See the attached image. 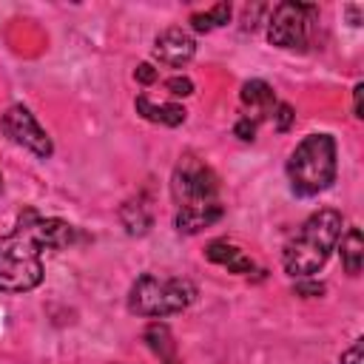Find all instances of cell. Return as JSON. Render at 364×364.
Masks as SVG:
<instances>
[{"instance_id": "6da1fadb", "label": "cell", "mask_w": 364, "mask_h": 364, "mask_svg": "<svg viewBox=\"0 0 364 364\" xmlns=\"http://www.w3.org/2000/svg\"><path fill=\"white\" fill-rule=\"evenodd\" d=\"M77 228L60 216H43L26 208L11 233H0V293H28L46 279L43 250H65Z\"/></svg>"}, {"instance_id": "7a4b0ae2", "label": "cell", "mask_w": 364, "mask_h": 364, "mask_svg": "<svg viewBox=\"0 0 364 364\" xmlns=\"http://www.w3.org/2000/svg\"><path fill=\"white\" fill-rule=\"evenodd\" d=\"M341 230H344V219L338 210L321 208L310 213L282 250L284 273L293 279H310L313 273H318L327 264L333 247L338 245Z\"/></svg>"}, {"instance_id": "3957f363", "label": "cell", "mask_w": 364, "mask_h": 364, "mask_svg": "<svg viewBox=\"0 0 364 364\" xmlns=\"http://www.w3.org/2000/svg\"><path fill=\"white\" fill-rule=\"evenodd\" d=\"M287 182L290 191L301 199L324 193L338 173V145L333 134H307L287 156Z\"/></svg>"}, {"instance_id": "277c9868", "label": "cell", "mask_w": 364, "mask_h": 364, "mask_svg": "<svg viewBox=\"0 0 364 364\" xmlns=\"http://www.w3.org/2000/svg\"><path fill=\"white\" fill-rule=\"evenodd\" d=\"M196 301V284L182 276L142 273L128 290V313L142 318H165L188 310Z\"/></svg>"}, {"instance_id": "5b68a950", "label": "cell", "mask_w": 364, "mask_h": 364, "mask_svg": "<svg viewBox=\"0 0 364 364\" xmlns=\"http://www.w3.org/2000/svg\"><path fill=\"white\" fill-rule=\"evenodd\" d=\"M316 23H318V6L284 0L273 6L267 17V43L284 51H304L313 43Z\"/></svg>"}, {"instance_id": "8992f818", "label": "cell", "mask_w": 364, "mask_h": 364, "mask_svg": "<svg viewBox=\"0 0 364 364\" xmlns=\"http://www.w3.org/2000/svg\"><path fill=\"white\" fill-rule=\"evenodd\" d=\"M171 196L179 208L213 205V202H219V176L213 173V168L205 159H199L193 154H182L171 173Z\"/></svg>"}, {"instance_id": "52a82bcc", "label": "cell", "mask_w": 364, "mask_h": 364, "mask_svg": "<svg viewBox=\"0 0 364 364\" xmlns=\"http://www.w3.org/2000/svg\"><path fill=\"white\" fill-rule=\"evenodd\" d=\"M0 131L20 148L31 151L40 159H48L54 154V142L48 136V131L37 122V117L26 108V105H9L6 114L0 117Z\"/></svg>"}, {"instance_id": "ba28073f", "label": "cell", "mask_w": 364, "mask_h": 364, "mask_svg": "<svg viewBox=\"0 0 364 364\" xmlns=\"http://www.w3.org/2000/svg\"><path fill=\"white\" fill-rule=\"evenodd\" d=\"M151 54H154V60H156L159 65L185 68V65L193 60V54H196V40H193L185 28L171 26V28H165V31H159V34L154 37Z\"/></svg>"}, {"instance_id": "9c48e42d", "label": "cell", "mask_w": 364, "mask_h": 364, "mask_svg": "<svg viewBox=\"0 0 364 364\" xmlns=\"http://www.w3.org/2000/svg\"><path fill=\"white\" fill-rule=\"evenodd\" d=\"M222 216H225V205L222 202L202 205V208H179L176 216H173V228L179 233H185V236H193V233H202L205 228L216 225Z\"/></svg>"}, {"instance_id": "30bf717a", "label": "cell", "mask_w": 364, "mask_h": 364, "mask_svg": "<svg viewBox=\"0 0 364 364\" xmlns=\"http://www.w3.org/2000/svg\"><path fill=\"white\" fill-rule=\"evenodd\" d=\"M205 256H208V262L228 267V273L245 276V273H253V270H256L253 259H250L242 247H236L233 242H228V239H213V242L205 247Z\"/></svg>"}, {"instance_id": "8fae6325", "label": "cell", "mask_w": 364, "mask_h": 364, "mask_svg": "<svg viewBox=\"0 0 364 364\" xmlns=\"http://www.w3.org/2000/svg\"><path fill=\"white\" fill-rule=\"evenodd\" d=\"M134 108H136V114L142 119H148L154 125H165V128H176L188 117V111L182 105H176V102H151L145 94H139L134 100Z\"/></svg>"}, {"instance_id": "7c38bea8", "label": "cell", "mask_w": 364, "mask_h": 364, "mask_svg": "<svg viewBox=\"0 0 364 364\" xmlns=\"http://www.w3.org/2000/svg\"><path fill=\"white\" fill-rule=\"evenodd\" d=\"M239 97H242V105L253 111V119H256V122H259V119H270V114H273V108H276V102H279V100H276V91H273L264 80H247V82L242 85Z\"/></svg>"}, {"instance_id": "4fadbf2b", "label": "cell", "mask_w": 364, "mask_h": 364, "mask_svg": "<svg viewBox=\"0 0 364 364\" xmlns=\"http://www.w3.org/2000/svg\"><path fill=\"white\" fill-rule=\"evenodd\" d=\"M119 222L125 228L128 236H145L151 228H154V213H151V205L136 196V199H128L122 208H119Z\"/></svg>"}, {"instance_id": "5bb4252c", "label": "cell", "mask_w": 364, "mask_h": 364, "mask_svg": "<svg viewBox=\"0 0 364 364\" xmlns=\"http://www.w3.org/2000/svg\"><path fill=\"white\" fill-rule=\"evenodd\" d=\"M341 242V264H344V273H350V276H358L361 273V264H364V236H361V230L353 225V228H347V233L338 239Z\"/></svg>"}, {"instance_id": "9a60e30c", "label": "cell", "mask_w": 364, "mask_h": 364, "mask_svg": "<svg viewBox=\"0 0 364 364\" xmlns=\"http://www.w3.org/2000/svg\"><path fill=\"white\" fill-rule=\"evenodd\" d=\"M230 14H233L230 3H216V6H210L208 11H193V14L188 17V23H191L193 31L208 34V31H213V28L228 26V23H230Z\"/></svg>"}, {"instance_id": "2e32d148", "label": "cell", "mask_w": 364, "mask_h": 364, "mask_svg": "<svg viewBox=\"0 0 364 364\" xmlns=\"http://www.w3.org/2000/svg\"><path fill=\"white\" fill-rule=\"evenodd\" d=\"M142 338H145V344H148L162 361H171V358H173V336H171L168 324H162V321L148 324V330H145Z\"/></svg>"}, {"instance_id": "e0dca14e", "label": "cell", "mask_w": 364, "mask_h": 364, "mask_svg": "<svg viewBox=\"0 0 364 364\" xmlns=\"http://www.w3.org/2000/svg\"><path fill=\"white\" fill-rule=\"evenodd\" d=\"M270 122H273V128L279 131V134H287L290 131V125L296 122V111H293V105L290 102H276V108H273V114H270Z\"/></svg>"}, {"instance_id": "ac0fdd59", "label": "cell", "mask_w": 364, "mask_h": 364, "mask_svg": "<svg viewBox=\"0 0 364 364\" xmlns=\"http://www.w3.org/2000/svg\"><path fill=\"white\" fill-rule=\"evenodd\" d=\"M165 91L171 97H191L193 94V80L191 77H168L165 80Z\"/></svg>"}, {"instance_id": "d6986e66", "label": "cell", "mask_w": 364, "mask_h": 364, "mask_svg": "<svg viewBox=\"0 0 364 364\" xmlns=\"http://www.w3.org/2000/svg\"><path fill=\"white\" fill-rule=\"evenodd\" d=\"M256 128H259V122H256L250 114H245V117L233 125V134H236L242 142H253V139H256Z\"/></svg>"}, {"instance_id": "ffe728a7", "label": "cell", "mask_w": 364, "mask_h": 364, "mask_svg": "<svg viewBox=\"0 0 364 364\" xmlns=\"http://www.w3.org/2000/svg\"><path fill=\"white\" fill-rule=\"evenodd\" d=\"M361 350H364V338L358 336L344 353H341V358H338V364H364V358H361Z\"/></svg>"}, {"instance_id": "44dd1931", "label": "cell", "mask_w": 364, "mask_h": 364, "mask_svg": "<svg viewBox=\"0 0 364 364\" xmlns=\"http://www.w3.org/2000/svg\"><path fill=\"white\" fill-rule=\"evenodd\" d=\"M293 293H296V296H304V299H313V296H321V293H324V284H321V282H307V279H301V282H296Z\"/></svg>"}, {"instance_id": "7402d4cb", "label": "cell", "mask_w": 364, "mask_h": 364, "mask_svg": "<svg viewBox=\"0 0 364 364\" xmlns=\"http://www.w3.org/2000/svg\"><path fill=\"white\" fill-rule=\"evenodd\" d=\"M156 68L151 65V63H139L136 65V71H134V80L139 82V85H151V82H156Z\"/></svg>"}, {"instance_id": "603a6c76", "label": "cell", "mask_w": 364, "mask_h": 364, "mask_svg": "<svg viewBox=\"0 0 364 364\" xmlns=\"http://www.w3.org/2000/svg\"><path fill=\"white\" fill-rule=\"evenodd\" d=\"M361 91H364V85L355 82V88H353V117H355V119L364 117V114H361Z\"/></svg>"}, {"instance_id": "cb8c5ba5", "label": "cell", "mask_w": 364, "mask_h": 364, "mask_svg": "<svg viewBox=\"0 0 364 364\" xmlns=\"http://www.w3.org/2000/svg\"><path fill=\"white\" fill-rule=\"evenodd\" d=\"M165 364H179V361H176V358H171V361H165Z\"/></svg>"}, {"instance_id": "d4e9b609", "label": "cell", "mask_w": 364, "mask_h": 364, "mask_svg": "<svg viewBox=\"0 0 364 364\" xmlns=\"http://www.w3.org/2000/svg\"><path fill=\"white\" fill-rule=\"evenodd\" d=\"M0 191H3V176H0Z\"/></svg>"}]
</instances>
